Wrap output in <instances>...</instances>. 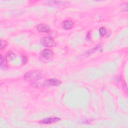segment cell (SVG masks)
Instances as JSON below:
<instances>
[{"label": "cell", "instance_id": "1", "mask_svg": "<svg viewBox=\"0 0 128 128\" xmlns=\"http://www.w3.org/2000/svg\"><path fill=\"white\" fill-rule=\"evenodd\" d=\"M42 75L38 70H32L27 72L24 76V78L28 81H37L42 78Z\"/></svg>", "mask_w": 128, "mask_h": 128}, {"label": "cell", "instance_id": "2", "mask_svg": "<svg viewBox=\"0 0 128 128\" xmlns=\"http://www.w3.org/2000/svg\"><path fill=\"white\" fill-rule=\"evenodd\" d=\"M53 56L54 52L51 50L45 49L40 52L39 55V58L42 60L46 62L51 60Z\"/></svg>", "mask_w": 128, "mask_h": 128}, {"label": "cell", "instance_id": "3", "mask_svg": "<svg viewBox=\"0 0 128 128\" xmlns=\"http://www.w3.org/2000/svg\"><path fill=\"white\" fill-rule=\"evenodd\" d=\"M42 44L46 47H53L56 46V43L50 37H44L41 39Z\"/></svg>", "mask_w": 128, "mask_h": 128}, {"label": "cell", "instance_id": "4", "mask_svg": "<svg viewBox=\"0 0 128 128\" xmlns=\"http://www.w3.org/2000/svg\"><path fill=\"white\" fill-rule=\"evenodd\" d=\"M61 82L58 79L52 78V79H48L46 80L44 82L43 86H58L61 84Z\"/></svg>", "mask_w": 128, "mask_h": 128}, {"label": "cell", "instance_id": "5", "mask_svg": "<svg viewBox=\"0 0 128 128\" xmlns=\"http://www.w3.org/2000/svg\"><path fill=\"white\" fill-rule=\"evenodd\" d=\"M36 28L38 31L42 32L48 33L50 31V27L48 25H47L46 24H38L36 26Z\"/></svg>", "mask_w": 128, "mask_h": 128}, {"label": "cell", "instance_id": "6", "mask_svg": "<svg viewBox=\"0 0 128 128\" xmlns=\"http://www.w3.org/2000/svg\"><path fill=\"white\" fill-rule=\"evenodd\" d=\"M60 120V118H49L44 119L40 122V123L42 124H50L54 122H58Z\"/></svg>", "mask_w": 128, "mask_h": 128}, {"label": "cell", "instance_id": "7", "mask_svg": "<svg viewBox=\"0 0 128 128\" xmlns=\"http://www.w3.org/2000/svg\"><path fill=\"white\" fill-rule=\"evenodd\" d=\"M74 23L72 20H65L62 23V27L65 30H70L74 26Z\"/></svg>", "mask_w": 128, "mask_h": 128}, {"label": "cell", "instance_id": "8", "mask_svg": "<svg viewBox=\"0 0 128 128\" xmlns=\"http://www.w3.org/2000/svg\"><path fill=\"white\" fill-rule=\"evenodd\" d=\"M16 58V54L12 52H8L6 54V58L8 61H12Z\"/></svg>", "mask_w": 128, "mask_h": 128}, {"label": "cell", "instance_id": "9", "mask_svg": "<svg viewBox=\"0 0 128 128\" xmlns=\"http://www.w3.org/2000/svg\"><path fill=\"white\" fill-rule=\"evenodd\" d=\"M0 68L2 70H5L8 68V66H7V64L5 60V59L4 58L1 56H0Z\"/></svg>", "mask_w": 128, "mask_h": 128}, {"label": "cell", "instance_id": "10", "mask_svg": "<svg viewBox=\"0 0 128 128\" xmlns=\"http://www.w3.org/2000/svg\"><path fill=\"white\" fill-rule=\"evenodd\" d=\"M99 32L102 36H104L106 33V30L104 27H101L99 29Z\"/></svg>", "mask_w": 128, "mask_h": 128}, {"label": "cell", "instance_id": "11", "mask_svg": "<svg viewBox=\"0 0 128 128\" xmlns=\"http://www.w3.org/2000/svg\"><path fill=\"white\" fill-rule=\"evenodd\" d=\"M6 42L4 40H0V49L2 50L3 48H4L6 46Z\"/></svg>", "mask_w": 128, "mask_h": 128}]
</instances>
